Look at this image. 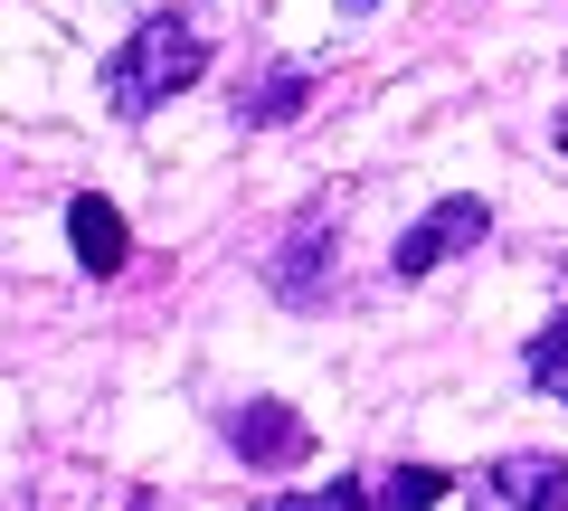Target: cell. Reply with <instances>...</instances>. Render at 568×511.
Instances as JSON below:
<instances>
[{
    "label": "cell",
    "mask_w": 568,
    "mask_h": 511,
    "mask_svg": "<svg viewBox=\"0 0 568 511\" xmlns=\"http://www.w3.org/2000/svg\"><path fill=\"white\" fill-rule=\"evenodd\" d=\"M332 256H342V237H332L323 208H313V218H294V227H284V246L265 256V285H275V304L313 313V304L332 294Z\"/></svg>",
    "instance_id": "obj_4"
},
{
    "label": "cell",
    "mask_w": 568,
    "mask_h": 511,
    "mask_svg": "<svg viewBox=\"0 0 568 511\" xmlns=\"http://www.w3.org/2000/svg\"><path fill=\"white\" fill-rule=\"evenodd\" d=\"M455 473L446 464H369L351 473V511H436Z\"/></svg>",
    "instance_id": "obj_7"
},
{
    "label": "cell",
    "mask_w": 568,
    "mask_h": 511,
    "mask_svg": "<svg viewBox=\"0 0 568 511\" xmlns=\"http://www.w3.org/2000/svg\"><path fill=\"white\" fill-rule=\"evenodd\" d=\"M304 95H313V67H265V76L237 95V123L246 133H275V123L304 114Z\"/></svg>",
    "instance_id": "obj_8"
},
{
    "label": "cell",
    "mask_w": 568,
    "mask_h": 511,
    "mask_svg": "<svg viewBox=\"0 0 568 511\" xmlns=\"http://www.w3.org/2000/svg\"><path fill=\"white\" fill-rule=\"evenodd\" d=\"M484 237H493V208L474 200V190H455V200H436L398 246H388V275H398V285H417V275H436L446 256H474Z\"/></svg>",
    "instance_id": "obj_2"
},
{
    "label": "cell",
    "mask_w": 568,
    "mask_h": 511,
    "mask_svg": "<svg viewBox=\"0 0 568 511\" xmlns=\"http://www.w3.org/2000/svg\"><path fill=\"white\" fill-rule=\"evenodd\" d=\"M521 379H530V389H549V398L568 408V313H559L549 331H530V350H521Z\"/></svg>",
    "instance_id": "obj_9"
},
{
    "label": "cell",
    "mask_w": 568,
    "mask_h": 511,
    "mask_svg": "<svg viewBox=\"0 0 568 511\" xmlns=\"http://www.w3.org/2000/svg\"><path fill=\"white\" fill-rule=\"evenodd\" d=\"M342 10H351V20H361V10H379V0H342Z\"/></svg>",
    "instance_id": "obj_11"
},
{
    "label": "cell",
    "mask_w": 568,
    "mask_h": 511,
    "mask_svg": "<svg viewBox=\"0 0 568 511\" xmlns=\"http://www.w3.org/2000/svg\"><path fill=\"white\" fill-rule=\"evenodd\" d=\"M200 76H209V29L190 20V10H152V20L104 58V104H114L123 123H142V114H162L171 95H190Z\"/></svg>",
    "instance_id": "obj_1"
},
{
    "label": "cell",
    "mask_w": 568,
    "mask_h": 511,
    "mask_svg": "<svg viewBox=\"0 0 568 511\" xmlns=\"http://www.w3.org/2000/svg\"><path fill=\"white\" fill-rule=\"evenodd\" d=\"M219 436L246 454L256 473H294L313 454V427H304V408H284V398H237V408L219 417Z\"/></svg>",
    "instance_id": "obj_3"
},
{
    "label": "cell",
    "mask_w": 568,
    "mask_h": 511,
    "mask_svg": "<svg viewBox=\"0 0 568 511\" xmlns=\"http://www.w3.org/2000/svg\"><path fill=\"white\" fill-rule=\"evenodd\" d=\"M67 246H77L85 275H123V266H133V227H123V208L95 200V190L67 200Z\"/></svg>",
    "instance_id": "obj_6"
},
{
    "label": "cell",
    "mask_w": 568,
    "mask_h": 511,
    "mask_svg": "<svg viewBox=\"0 0 568 511\" xmlns=\"http://www.w3.org/2000/svg\"><path fill=\"white\" fill-rule=\"evenodd\" d=\"M246 511H351V483H323V492H265Z\"/></svg>",
    "instance_id": "obj_10"
},
{
    "label": "cell",
    "mask_w": 568,
    "mask_h": 511,
    "mask_svg": "<svg viewBox=\"0 0 568 511\" xmlns=\"http://www.w3.org/2000/svg\"><path fill=\"white\" fill-rule=\"evenodd\" d=\"M465 511H568V454H503V464H484Z\"/></svg>",
    "instance_id": "obj_5"
}]
</instances>
